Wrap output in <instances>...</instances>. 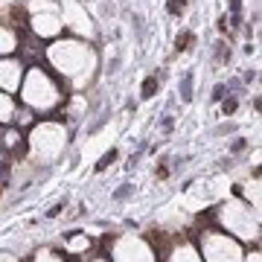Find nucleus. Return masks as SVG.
<instances>
[{"instance_id": "21", "label": "nucleus", "mask_w": 262, "mask_h": 262, "mask_svg": "<svg viewBox=\"0 0 262 262\" xmlns=\"http://www.w3.org/2000/svg\"><path fill=\"white\" fill-rule=\"evenodd\" d=\"M184 9H187V0H172V3H169V12H172V15H181Z\"/></svg>"}, {"instance_id": "22", "label": "nucleus", "mask_w": 262, "mask_h": 262, "mask_svg": "<svg viewBox=\"0 0 262 262\" xmlns=\"http://www.w3.org/2000/svg\"><path fill=\"white\" fill-rule=\"evenodd\" d=\"M155 84H158L155 79H149V82L143 84V96H151V94H155Z\"/></svg>"}, {"instance_id": "16", "label": "nucleus", "mask_w": 262, "mask_h": 262, "mask_svg": "<svg viewBox=\"0 0 262 262\" xmlns=\"http://www.w3.org/2000/svg\"><path fill=\"white\" fill-rule=\"evenodd\" d=\"M29 262H70L61 251H56V248H38L32 256H29Z\"/></svg>"}, {"instance_id": "24", "label": "nucleus", "mask_w": 262, "mask_h": 262, "mask_svg": "<svg viewBox=\"0 0 262 262\" xmlns=\"http://www.w3.org/2000/svg\"><path fill=\"white\" fill-rule=\"evenodd\" d=\"M0 262H18V259H15L12 253H3V251H0Z\"/></svg>"}, {"instance_id": "18", "label": "nucleus", "mask_w": 262, "mask_h": 262, "mask_svg": "<svg viewBox=\"0 0 262 262\" xmlns=\"http://www.w3.org/2000/svg\"><path fill=\"white\" fill-rule=\"evenodd\" d=\"M242 262H262L259 245H253V248H245V256H242Z\"/></svg>"}, {"instance_id": "15", "label": "nucleus", "mask_w": 262, "mask_h": 262, "mask_svg": "<svg viewBox=\"0 0 262 262\" xmlns=\"http://www.w3.org/2000/svg\"><path fill=\"white\" fill-rule=\"evenodd\" d=\"M15 111H18V99H15V94L0 91V128H3V125H12Z\"/></svg>"}, {"instance_id": "20", "label": "nucleus", "mask_w": 262, "mask_h": 262, "mask_svg": "<svg viewBox=\"0 0 262 262\" xmlns=\"http://www.w3.org/2000/svg\"><path fill=\"white\" fill-rule=\"evenodd\" d=\"M76 262H111L105 253H88V256H82V259H76Z\"/></svg>"}, {"instance_id": "25", "label": "nucleus", "mask_w": 262, "mask_h": 262, "mask_svg": "<svg viewBox=\"0 0 262 262\" xmlns=\"http://www.w3.org/2000/svg\"><path fill=\"white\" fill-rule=\"evenodd\" d=\"M3 158H6V155H3V149H0V163H3Z\"/></svg>"}, {"instance_id": "3", "label": "nucleus", "mask_w": 262, "mask_h": 262, "mask_svg": "<svg viewBox=\"0 0 262 262\" xmlns=\"http://www.w3.org/2000/svg\"><path fill=\"white\" fill-rule=\"evenodd\" d=\"M213 227L225 230L236 242H242L245 248H253L262 239V213L253 210L239 195H227L213 210Z\"/></svg>"}, {"instance_id": "8", "label": "nucleus", "mask_w": 262, "mask_h": 262, "mask_svg": "<svg viewBox=\"0 0 262 262\" xmlns=\"http://www.w3.org/2000/svg\"><path fill=\"white\" fill-rule=\"evenodd\" d=\"M27 29H29V35H35L38 41H56L64 32L61 18H58V9L56 12H29Z\"/></svg>"}, {"instance_id": "4", "label": "nucleus", "mask_w": 262, "mask_h": 262, "mask_svg": "<svg viewBox=\"0 0 262 262\" xmlns=\"http://www.w3.org/2000/svg\"><path fill=\"white\" fill-rule=\"evenodd\" d=\"M27 163L53 166L67 151V125L61 120H35V125L24 137Z\"/></svg>"}, {"instance_id": "11", "label": "nucleus", "mask_w": 262, "mask_h": 262, "mask_svg": "<svg viewBox=\"0 0 262 262\" xmlns=\"http://www.w3.org/2000/svg\"><path fill=\"white\" fill-rule=\"evenodd\" d=\"M24 70H27V64H24L18 56H3L0 58V91H6V94H18L20 79H24Z\"/></svg>"}, {"instance_id": "12", "label": "nucleus", "mask_w": 262, "mask_h": 262, "mask_svg": "<svg viewBox=\"0 0 262 262\" xmlns=\"http://www.w3.org/2000/svg\"><path fill=\"white\" fill-rule=\"evenodd\" d=\"M236 195L242 198V201H248L253 210H259L262 213V189H259V178H256V175L248 178V181H242V184L236 187Z\"/></svg>"}, {"instance_id": "23", "label": "nucleus", "mask_w": 262, "mask_h": 262, "mask_svg": "<svg viewBox=\"0 0 262 262\" xmlns=\"http://www.w3.org/2000/svg\"><path fill=\"white\" fill-rule=\"evenodd\" d=\"M222 108H225V114H233V111H236V102H233V99H227Z\"/></svg>"}, {"instance_id": "7", "label": "nucleus", "mask_w": 262, "mask_h": 262, "mask_svg": "<svg viewBox=\"0 0 262 262\" xmlns=\"http://www.w3.org/2000/svg\"><path fill=\"white\" fill-rule=\"evenodd\" d=\"M58 18H61V27L73 32V38H94L96 35L94 18L88 15V9L79 0H61L58 3Z\"/></svg>"}, {"instance_id": "13", "label": "nucleus", "mask_w": 262, "mask_h": 262, "mask_svg": "<svg viewBox=\"0 0 262 262\" xmlns=\"http://www.w3.org/2000/svg\"><path fill=\"white\" fill-rule=\"evenodd\" d=\"M24 131L18 128V125H3V131H0V149H3V155H15V151L24 149Z\"/></svg>"}, {"instance_id": "6", "label": "nucleus", "mask_w": 262, "mask_h": 262, "mask_svg": "<svg viewBox=\"0 0 262 262\" xmlns=\"http://www.w3.org/2000/svg\"><path fill=\"white\" fill-rule=\"evenodd\" d=\"M198 253L204 262H242L245 256V245L236 242L233 236H227L219 227H204L195 236Z\"/></svg>"}, {"instance_id": "1", "label": "nucleus", "mask_w": 262, "mask_h": 262, "mask_svg": "<svg viewBox=\"0 0 262 262\" xmlns=\"http://www.w3.org/2000/svg\"><path fill=\"white\" fill-rule=\"evenodd\" d=\"M44 61L73 94L88 91L99 70V53L84 38H56L50 47H44Z\"/></svg>"}, {"instance_id": "5", "label": "nucleus", "mask_w": 262, "mask_h": 262, "mask_svg": "<svg viewBox=\"0 0 262 262\" xmlns=\"http://www.w3.org/2000/svg\"><path fill=\"white\" fill-rule=\"evenodd\" d=\"M105 256L111 262H160L158 245L143 233H114L105 239Z\"/></svg>"}, {"instance_id": "2", "label": "nucleus", "mask_w": 262, "mask_h": 262, "mask_svg": "<svg viewBox=\"0 0 262 262\" xmlns=\"http://www.w3.org/2000/svg\"><path fill=\"white\" fill-rule=\"evenodd\" d=\"M64 99H67L64 84L58 82V76L50 67H44L41 61L27 64L20 88H18V102L24 108H29L35 117H50V114L61 111Z\"/></svg>"}, {"instance_id": "9", "label": "nucleus", "mask_w": 262, "mask_h": 262, "mask_svg": "<svg viewBox=\"0 0 262 262\" xmlns=\"http://www.w3.org/2000/svg\"><path fill=\"white\" fill-rule=\"evenodd\" d=\"M160 262H204L192 236H172V242L158 248Z\"/></svg>"}, {"instance_id": "19", "label": "nucleus", "mask_w": 262, "mask_h": 262, "mask_svg": "<svg viewBox=\"0 0 262 262\" xmlns=\"http://www.w3.org/2000/svg\"><path fill=\"white\" fill-rule=\"evenodd\" d=\"M114 160H117V151H105V155H102V160H99V163H96V169H99V172H102V169H108V166H111V163H114Z\"/></svg>"}, {"instance_id": "17", "label": "nucleus", "mask_w": 262, "mask_h": 262, "mask_svg": "<svg viewBox=\"0 0 262 262\" xmlns=\"http://www.w3.org/2000/svg\"><path fill=\"white\" fill-rule=\"evenodd\" d=\"M12 125H18L20 131L24 128H32V125H35V114L29 111V108H24V105H18V111H15V120H12Z\"/></svg>"}, {"instance_id": "14", "label": "nucleus", "mask_w": 262, "mask_h": 262, "mask_svg": "<svg viewBox=\"0 0 262 262\" xmlns=\"http://www.w3.org/2000/svg\"><path fill=\"white\" fill-rule=\"evenodd\" d=\"M18 41H20V32L9 24H0V58L3 56H15L18 53Z\"/></svg>"}, {"instance_id": "10", "label": "nucleus", "mask_w": 262, "mask_h": 262, "mask_svg": "<svg viewBox=\"0 0 262 262\" xmlns=\"http://www.w3.org/2000/svg\"><path fill=\"white\" fill-rule=\"evenodd\" d=\"M96 248V239L84 230H70V233L61 236V253L67 259H82L88 253H94Z\"/></svg>"}]
</instances>
